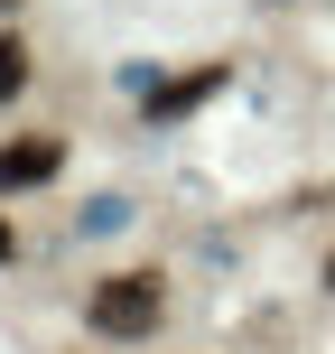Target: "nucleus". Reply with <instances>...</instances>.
I'll use <instances>...</instances> for the list:
<instances>
[{
  "label": "nucleus",
  "mask_w": 335,
  "mask_h": 354,
  "mask_svg": "<svg viewBox=\"0 0 335 354\" xmlns=\"http://www.w3.org/2000/svg\"><path fill=\"white\" fill-rule=\"evenodd\" d=\"M214 84H224V66H195V75H177L168 93H149V112H186V103H205Z\"/></svg>",
  "instance_id": "7ed1b4c3"
},
{
  "label": "nucleus",
  "mask_w": 335,
  "mask_h": 354,
  "mask_svg": "<svg viewBox=\"0 0 335 354\" xmlns=\"http://www.w3.org/2000/svg\"><path fill=\"white\" fill-rule=\"evenodd\" d=\"M159 317H168V280L159 270H112V280H93V299H84V326L112 336V345H140Z\"/></svg>",
  "instance_id": "f257e3e1"
},
{
  "label": "nucleus",
  "mask_w": 335,
  "mask_h": 354,
  "mask_svg": "<svg viewBox=\"0 0 335 354\" xmlns=\"http://www.w3.org/2000/svg\"><path fill=\"white\" fill-rule=\"evenodd\" d=\"M10 93H28V47L0 37V103H10Z\"/></svg>",
  "instance_id": "20e7f679"
},
{
  "label": "nucleus",
  "mask_w": 335,
  "mask_h": 354,
  "mask_svg": "<svg viewBox=\"0 0 335 354\" xmlns=\"http://www.w3.org/2000/svg\"><path fill=\"white\" fill-rule=\"evenodd\" d=\"M326 289H335V252H326Z\"/></svg>",
  "instance_id": "423d86ee"
},
{
  "label": "nucleus",
  "mask_w": 335,
  "mask_h": 354,
  "mask_svg": "<svg viewBox=\"0 0 335 354\" xmlns=\"http://www.w3.org/2000/svg\"><path fill=\"white\" fill-rule=\"evenodd\" d=\"M56 168H66V149H56L47 131H19V140H0V196H28V187H47Z\"/></svg>",
  "instance_id": "f03ea898"
},
{
  "label": "nucleus",
  "mask_w": 335,
  "mask_h": 354,
  "mask_svg": "<svg viewBox=\"0 0 335 354\" xmlns=\"http://www.w3.org/2000/svg\"><path fill=\"white\" fill-rule=\"evenodd\" d=\"M0 261H19V233H10V214H0Z\"/></svg>",
  "instance_id": "39448f33"
}]
</instances>
